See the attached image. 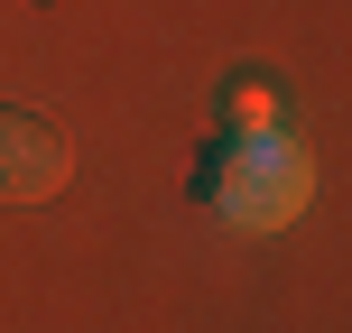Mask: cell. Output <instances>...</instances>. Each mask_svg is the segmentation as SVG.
I'll return each mask as SVG.
<instances>
[{
    "label": "cell",
    "instance_id": "obj_1",
    "mask_svg": "<svg viewBox=\"0 0 352 333\" xmlns=\"http://www.w3.org/2000/svg\"><path fill=\"white\" fill-rule=\"evenodd\" d=\"M213 204H223V222H241V231H287L306 204H316L306 139H297V130H241V139L223 148Z\"/></svg>",
    "mask_w": 352,
    "mask_h": 333
},
{
    "label": "cell",
    "instance_id": "obj_2",
    "mask_svg": "<svg viewBox=\"0 0 352 333\" xmlns=\"http://www.w3.org/2000/svg\"><path fill=\"white\" fill-rule=\"evenodd\" d=\"M65 176H74V148L56 139L47 121H28V111H0V194H10V204H47Z\"/></svg>",
    "mask_w": 352,
    "mask_h": 333
}]
</instances>
